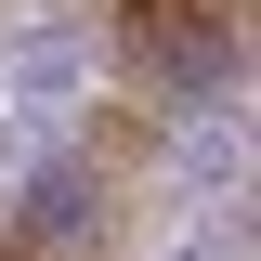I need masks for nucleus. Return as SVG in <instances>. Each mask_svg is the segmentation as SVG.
Here are the masks:
<instances>
[{
    "instance_id": "f257e3e1",
    "label": "nucleus",
    "mask_w": 261,
    "mask_h": 261,
    "mask_svg": "<svg viewBox=\"0 0 261 261\" xmlns=\"http://www.w3.org/2000/svg\"><path fill=\"white\" fill-rule=\"evenodd\" d=\"M105 39H118V92L196 118V105L235 92V53H248V0H105Z\"/></svg>"
}]
</instances>
